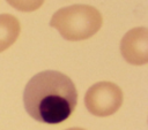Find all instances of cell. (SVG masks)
I'll return each mask as SVG.
<instances>
[{
	"label": "cell",
	"instance_id": "8992f818",
	"mask_svg": "<svg viewBox=\"0 0 148 130\" xmlns=\"http://www.w3.org/2000/svg\"><path fill=\"white\" fill-rule=\"evenodd\" d=\"M7 2L20 12L30 13L37 10L44 2V0H7Z\"/></svg>",
	"mask_w": 148,
	"mask_h": 130
},
{
	"label": "cell",
	"instance_id": "7a4b0ae2",
	"mask_svg": "<svg viewBox=\"0 0 148 130\" xmlns=\"http://www.w3.org/2000/svg\"><path fill=\"white\" fill-rule=\"evenodd\" d=\"M102 23V14L89 5H72L60 8L50 21V25L71 41L92 37L101 29Z\"/></svg>",
	"mask_w": 148,
	"mask_h": 130
},
{
	"label": "cell",
	"instance_id": "3957f363",
	"mask_svg": "<svg viewBox=\"0 0 148 130\" xmlns=\"http://www.w3.org/2000/svg\"><path fill=\"white\" fill-rule=\"evenodd\" d=\"M87 109L95 116L114 114L123 104V91L112 82H98L90 86L84 97Z\"/></svg>",
	"mask_w": 148,
	"mask_h": 130
},
{
	"label": "cell",
	"instance_id": "5b68a950",
	"mask_svg": "<svg viewBox=\"0 0 148 130\" xmlns=\"http://www.w3.org/2000/svg\"><path fill=\"white\" fill-rule=\"evenodd\" d=\"M20 31V21L14 15L0 14V53L16 41Z\"/></svg>",
	"mask_w": 148,
	"mask_h": 130
},
{
	"label": "cell",
	"instance_id": "52a82bcc",
	"mask_svg": "<svg viewBox=\"0 0 148 130\" xmlns=\"http://www.w3.org/2000/svg\"><path fill=\"white\" fill-rule=\"evenodd\" d=\"M67 130H84V129H82V128H69Z\"/></svg>",
	"mask_w": 148,
	"mask_h": 130
},
{
	"label": "cell",
	"instance_id": "277c9868",
	"mask_svg": "<svg viewBox=\"0 0 148 130\" xmlns=\"http://www.w3.org/2000/svg\"><path fill=\"white\" fill-rule=\"evenodd\" d=\"M120 52L128 63L146 64L148 62V29L140 26L127 31L120 41Z\"/></svg>",
	"mask_w": 148,
	"mask_h": 130
},
{
	"label": "cell",
	"instance_id": "6da1fadb",
	"mask_svg": "<svg viewBox=\"0 0 148 130\" xmlns=\"http://www.w3.org/2000/svg\"><path fill=\"white\" fill-rule=\"evenodd\" d=\"M23 102L27 113L36 121L58 124L67 120L77 102L73 81L56 70L36 74L25 85Z\"/></svg>",
	"mask_w": 148,
	"mask_h": 130
}]
</instances>
